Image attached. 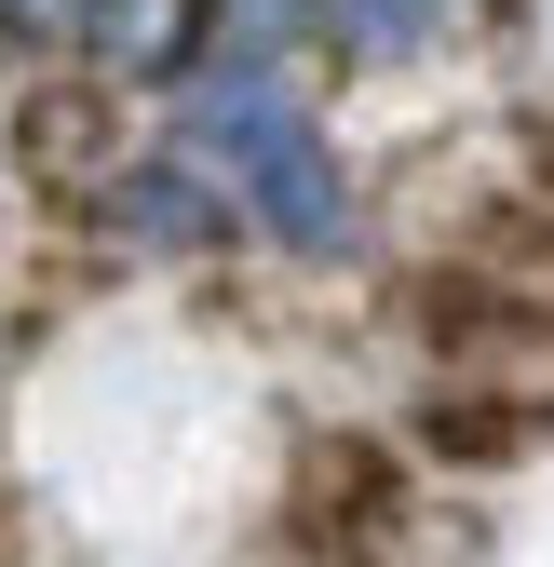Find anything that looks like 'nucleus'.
Returning <instances> with one entry per match:
<instances>
[{
    "mask_svg": "<svg viewBox=\"0 0 554 567\" xmlns=\"http://www.w3.org/2000/svg\"><path fill=\"white\" fill-rule=\"evenodd\" d=\"M420 433H433L447 460H527V446L554 433V405H541V392H433Z\"/></svg>",
    "mask_w": 554,
    "mask_h": 567,
    "instance_id": "2",
    "label": "nucleus"
},
{
    "mask_svg": "<svg viewBox=\"0 0 554 567\" xmlns=\"http://www.w3.org/2000/svg\"><path fill=\"white\" fill-rule=\"evenodd\" d=\"M406 324L433 351H460V365H541L554 351V298H527L501 270H420L406 284Z\"/></svg>",
    "mask_w": 554,
    "mask_h": 567,
    "instance_id": "1",
    "label": "nucleus"
}]
</instances>
